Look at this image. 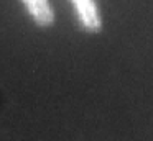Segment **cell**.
I'll return each mask as SVG.
<instances>
[{
    "label": "cell",
    "instance_id": "1",
    "mask_svg": "<svg viewBox=\"0 0 153 141\" xmlns=\"http://www.w3.org/2000/svg\"><path fill=\"white\" fill-rule=\"evenodd\" d=\"M71 3L76 10L82 28L92 33L99 31L100 26H102V21H100V15L96 2L94 0H71Z\"/></svg>",
    "mask_w": 153,
    "mask_h": 141
},
{
    "label": "cell",
    "instance_id": "2",
    "mask_svg": "<svg viewBox=\"0 0 153 141\" xmlns=\"http://www.w3.org/2000/svg\"><path fill=\"white\" fill-rule=\"evenodd\" d=\"M27 7L31 18L40 26H50L54 21V12L50 5V0H22Z\"/></svg>",
    "mask_w": 153,
    "mask_h": 141
}]
</instances>
